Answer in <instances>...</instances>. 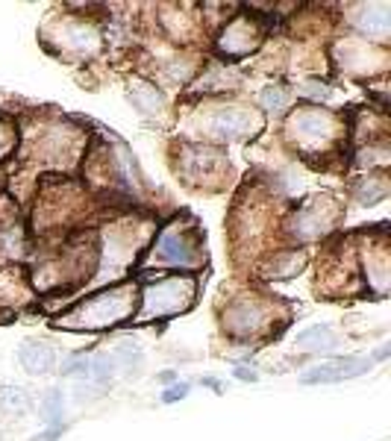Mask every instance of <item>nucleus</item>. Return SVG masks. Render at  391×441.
<instances>
[{
    "label": "nucleus",
    "mask_w": 391,
    "mask_h": 441,
    "mask_svg": "<svg viewBox=\"0 0 391 441\" xmlns=\"http://www.w3.org/2000/svg\"><path fill=\"white\" fill-rule=\"evenodd\" d=\"M18 362L30 377H47L50 371H56V353L47 341H36L30 338L18 347Z\"/></svg>",
    "instance_id": "20e7f679"
},
{
    "label": "nucleus",
    "mask_w": 391,
    "mask_h": 441,
    "mask_svg": "<svg viewBox=\"0 0 391 441\" xmlns=\"http://www.w3.org/2000/svg\"><path fill=\"white\" fill-rule=\"evenodd\" d=\"M288 130H295L300 141H309V139L312 141H324L330 136V130H332V121H330V115H324V112H297L295 118H291Z\"/></svg>",
    "instance_id": "6e6552de"
},
{
    "label": "nucleus",
    "mask_w": 391,
    "mask_h": 441,
    "mask_svg": "<svg viewBox=\"0 0 391 441\" xmlns=\"http://www.w3.org/2000/svg\"><path fill=\"white\" fill-rule=\"evenodd\" d=\"M62 377H74V380H89L92 382V356L85 353H74L62 362Z\"/></svg>",
    "instance_id": "dca6fc26"
},
{
    "label": "nucleus",
    "mask_w": 391,
    "mask_h": 441,
    "mask_svg": "<svg viewBox=\"0 0 391 441\" xmlns=\"http://www.w3.org/2000/svg\"><path fill=\"white\" fill-rule=\"evenodd\" d=\"M259 106L268 109V112H282L288 106V88L282 83H268L259 92Z\"/></svg>",
    "instance_id": "2eb2a0df"
},
{
    "label": "nucleus",
    "mask_w": 391,
    "mask_h": 441,
    "mask_svg": "<svg viewBox=\"0 0 391 441\" xmlns=\"http://www.w3.org/2000/svg\"><path fill=\"white\" fill-rule=\"evenodd\" d=\"M62 412H65V397L59 389H47L41 397V421L47 427H62Z\"/></svg>",
    "instance_id": "4468645a"
},
{
    "label": "nucleus",
    "mask_w": 391,
    "mask_h": 441,
    "mask_svg": "<svg viewBox=\"0 0 391 441\" xmlns=\"http://www.w3.org/2000/svg\"><path fill=\"white\" fill-rule=\"evenodd\" d=\"M112 356H115L118 365H124V371L129 373V377H136V373L141 371V362H145V356H141V350H138L136 345H129V341H124V345L112 353Z\"/></svg>",
    "instance_id": "f3484780"
},
{
    "label": "nucleus",
    "mask_w": 391,
    "mask_h": 441,
    "mask_svg": "<svg viewBox=\"0 0 391 441\" xmlns=\"http://www.w3.org/2000/svg\"><path fill=\"white\" fill-rule=\"evenodd\" d=\"M203 385H209V389H212V391H218V394L224 391V389H221V380H218V377H209V373L203 377Z\"/></svg>",
    "instance_id": "5701e85b"
},
{
    "label": "nucleus",
    "mask_w": 391,
    "mask_h": 441,
    "mask_svg": "<svg viewBox=\"0 0 391 441\" xmlns=\"http://www.w3.org/2000/svg\"><path fill=\"white\" fill-rule=\"evenodd\" d=\"M189 394H191V385L189 382H171L168 389L159 394V400L162 403H180V400H186Z\"/></svg>",
    "instance_id": "aec40b11"
},
{
    "label": "nucleus",
    "mask_w": 391,
    "mask_h": 441,
    "mask_svg": "<svg viewBox=\"0 0 391 441\" xmlns=\"http://www.w3.org/2000/svg\"><path fill=\"white\" fill-rule=\"evenodd\" d=\"M303 94H309L312 101H318V103L321 101L327 103L330 97H332V88L327 83H321V80H306V83H303Z\"/></svg>",
    "instance_id": "6ab92c4d"
},
{
    "label": "nucleus",
    "mask_w": 391,
    "mask_h": 441,
    "mask_svg": "<svg viewBox=\"0 0 391 441\" xmlns=\"http://www.w3.org/2000/svg\"><path fill=\"white\" fill-rule=\"evenodd\" d=\"M129 289H112V291H103L92 297L89 303H83L77 312L71 318H77V327H106V324H115L129 312Z\"/></svg>",
    "instance_id": "f03ea898"
},
{
    "label": "nucleus",
    "mask_w": 391,
    "mask_h": 441,
    "mask_svg": "<svg viewBox=\"0 0 391 441\" xmlns=\"http://www.w3.org/2000/svg\"><path fill=\"white\" fill-rule=\"evenodd\" d=\"M32 409V397L21 385H0V412L6 415H27Z\"/></svg>",
    "instance_id": "f8f14e48"
},
{
    "label": "nucleus",
    "mask_w": 391,
    "mask_h": 441,
    "mask_svg": "<svg viewBox=\"0 0 391 441\" xmlns=\"http://www.w3.org/2000/svg\"><path fill=\"white\" fill-rule=\"evenodd\" d=\"M374 368L371 356H339L330 362H321V365L309 368L306 373H300L303 385H332V382H344V380H356L365 377L368 371Z\"/></svg>",
    "instance_id": "7ed1b4c3"
},
{
    "label": "nucleus",
    "mask_w": 391,
    "mask_h": 441,
    "mask_svg": "<svg viewBox=\"0 0 391 441\" xmlns=\"http://www.w3.org/2000/svg\"><path fill=\"white\" fill-rule=\"evenodd\" d=\"M385 194H388V185L379 180V176H368L356 197H359L362 206H374V203H379V201H385Z\"/></svg>",
    "instance_id": "a211bd4d"
},
{
    "label": "nucleus",
    "mask_w": 391,
    "mask_h": 441,
    "mask_svg": "<svg viewBox=\"0 0 391 441\" xmlns=\"http://www.w3.org/2000/svg\"><path fill=\"white\" fill-rule=\"evenodd\" d=\"M159 259L162 262H171V265H191L194 262V247L189 245V238L182 233H173V229H165L159 236Z\"/></svg>",
    "instance_id": "1a4fd4ad"
},
{
    "label": "nucleus",
    "mask_w": 391,
    "mask_h": 441,
    "mask_svg": "<svg viewBox=\"0 0 391 441\" xmlns=\"http://www.w3.org/2000/svg\"><path fill=\"white\" fill-rule=\"evenodd\" d=\"M295 341H297V347L306 353H332L339 347V333H335L330 324H315V327L300 329Z\"/></svg>",
    "instance_id": "0eeeda50"
},
{
    "label": "nucleus",
    "mask_w": 391,
    "mask_h": 441,
    "mask_svg": "<svg viewBox=\"0 0 391 441\" xmlns=\"http://www.w3.org/2000/svg\"><path fill=\"white\" fill-rule=\"evenodd\" d=\"M259 324H262V312H259V306L235 303V306L226 309V327H230L233 333H238V336L253 333Z\"/></svg>",
    "instance_id": "9b49d317"
},
{
    "label": "nucleus",
    "mask_w": 391,
    "mask_h": 441,
    "mask_svg": "<svg viewBox=\"0 0 391 441\" xmlns=\"http://www.w3.org/2000/svg\"><path fill=\"white\" fill-rule=\"evenodd\" d=\"M256 127V118L247 109H235V106H224L212 115V130L224 139H238L244 132H251Z\"/></svg>",
    "instance_id": "39448f33"
},
{
    "label": "nucleus",
    "mask_w": 391,
    "mask_h": 441,
    "mask_svg": "<svg viewBox=\"0 0 391 441\" xmlns=\"http://www.w3.org/2000/svg\"><path fill=\"white\" fill-rule=\"evenodd\" d=\"M173 377H177L173 371H162V373H159V382H173Z\"/></svg>",
    "instance_id": "b1692460"
},
{
    "label": "nucleus",
    "mask_w": 391,
    "mask_h": 441,
    "mask_svg": "<svg viewBox=\"0 0 391 441\" xmlns=\"http://www.w3.org/2000/svg\"><path fill=\"white\" fill-rule=\"evenodd\" d=\"M194 300V280L189 277H168L141 291V309L138 321H156V318L177 315L189 309Z\"/></svg>",
    "instance_id": "f257e3e1"
},
{
    "label": "nucleus",
    "mask_w": 391,
    "mask_h": 441,
    "mask_svg": "<svg viewBox=\"0 0 391 441\" xmlns=\"http://www.w3.org/2000/svg\"><path fill=\"white\" fill-rule=\"evenodd\" d=\"M129 101H133V106L138 109V112H145V115H154L156 109L162 106V94H159V88L156 85H150V83H136V85H129Z\"/></svg>",
    "instance_id": "ddd939ff"
},
{
    "label": "nucleus",
    "mask_w": 391,
    "mask_h": 441,
    "mask_svg": "<svg viewBox=\"0 0 391 441\" xmlns=\"http://www.w3.org/2000/svg\"><path fill=\"white\" fill-rule=\"evenodd\" d=\"M62 433H65V424H62V427H47L45 433L32 435L30 441H59V438H62Z\"/></svg>",
    "instance_id": "412c9836"
},
{
    "label": "nucleus",
    "mask_w": 391,
    "mask_h": 441,
    "mask_svg": "<svg viewBox=\"0 0 391 441\" xmlns=\"http://www.w3.org/2000/svg\"><path fill=\"white\" fill-rule=\"evenodd\" d=\"M256 30L247 24V21H233L230 27L224 30V36H221V53L224 57H244V53H251L256 48Z\"/></svg>",
    "instance_id": "423d86ee"
},
{
    "label": "nucleus",
    "mask_w": 391,
    "mask_h": 441,
    "mask_svg": "<svg viewBox=\"0 0 391 441\" xmlns=\"http://www.w3.org/2000/svg\"><path fill=\"white\" fill-rule=\"evenodd\" d=\"M233 373H235V377L242 380V382H256V380H259V371H256V368H247V365H235Z\"/></svg>",
    "instance_id": "4be33fe9"
},
{
    "label": "nucleus",
    "mask_w": 391,
    "mask_h": 441,
    "mask_svg": "<svg viewBox=\"0 0 391 441\" xmlns=\"http://www.w3.org/2000/svg\"><path fill=\"white\" fill-rule=\"evenodd\" d=\"M388 27H391L388 6H368L356 15V30L365 32V36H371V39H385Z\"/></svg>",
    "instance_id": "9d476101"
}]
</instances>
